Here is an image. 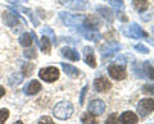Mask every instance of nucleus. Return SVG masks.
Segmentation results:
<instances>
[{"label": "nucleus", "instance_id": "58836bf2", "mask_svg": "<svg viewBox=\"0 0 154 124\" xmlns=\"http://www.w3.org/2000/svg\"><path fill=\"white\" fill-rule=\"evenodd\" d=\"M11 3H14V4H19V3H25V1H28V0H9Z\"/></svg>", "mask_w": 154, "mask_h": 124}, {"label": "nucleus", "instance_id": "b1692460", "mask_svg": "<svg viewBox=\"0 0 154 124\" xmlns=\"http://www.w3.org/2000/svg\"><path fill=\"white\" fill-rule=\"evenodd\" d=\"M96 10H98L100 14H102V16H103L108 22H110V23L113 22V12L110 10V9L105 8V7H98V8H96Z\"/></svg>", "mask_w": 154, "mask_h": 124}, {"label": "nucleus", "instance_id": "6ab92c4d", "mask_svg": "<svg viewBox=\"0 0 154 124\" xmlns=\"http://www.w3.org/2000/svg\"><path fill=\"white\" fill-rule=\"evenodd\" d=\"M16 9H19L22 13H25V14H27L28 17H30V19L32 21V23H33V26L35 27H37L38 25H40V22H38V19H37V17L35 16V13H33V10L32 9H30V8H25V7H14Z\"/></svg>", "mask_w": 154, "mask_h": 124}, {"label": "nucleus", "instance_id": "f704fd0d", "mask_svg": "<svg viewBox=\"0 0 154 124\" xmlns=\"http://www.w3.org/2000/svg\"><path fill=\"white\" fill-rule=\"evenodd\" d=\"M88 90H89V86H84V88L81 90V95H80V105H84V102H85V95H86V92H88Z\"/></svg>", "mask_w": 154, "mask_h": 124}, {"label": "nucleus", "instance_id": "a878e982", "mask_svg": "<svg viewBox=\"0 0 154 124\" xmlns=\"http://www.w3.org/2000/svg\"><path fill=\"white\" fill-rule=\"evenodd\" d=\"M143 70L144 73H145V75L148 78H150V81H153V64L152 61L149 60H145L143 63Z\"/></svg>", "mask_w": 154, "mask_h": 124}, {"label": "nucleus", "instance_id": "f8f14e48", "mask_svg": "<svg viewBox=\"0 0 154 124\" xmlns=\"http://www.w3.org/2000/svg\"><path fill=\"white\" fill-rule=\"evenodd\" d=\"M60 54L64 56L66 59H68L71 61H79L80 60V52L77 51L73 47H68V46H64L60 49Z\"/></svg>", "mask_w": 154, "mask_h": 124}, {"label": "nucleus", "instance_id": "4c0bfd02", "mask_svg": "<svg viewBox=\"0 0 154 124\" xmlns=\"http://www.w3.org/2000/svg\"><path fill=\"white\" fill-rule=\"evenodd\" d=\"M4 95H5V88H4L3 86H0V99H2Z\"/></svg>", "mask_w": 154, "mask_h": 124}, {"label": "nucleus", "instance_id": "e433bc0d", "mask_svg": "<svg viewBox=\"0 0 154 124\" xmlns=\"http://www.w3.org/2000/svg\"><path fill=\"white\" fill-rule=\"evenodd\" d=\"M117 16H118V19H121L122 22H127L128 21V18L123 14V10H118L117 12Z\"/></svg>", "mask_w": 154, "mask_h": 124}, {"label": "nucleus", "instance_id": "ea45409f", "mask_svg": "<svg viewBox=\"0 0 154 124\" xmlns=\"http://www.w3.org/2000/svg\"><path fill=\"white\" fill-rule=\"evenodd\" d=\"M13 124H23V122H21V120H18V122H16V123H13Z\"/></svg>", "mask_w": 154, "mask_h": 124}, {"label": "nucleus", "instance_id": "1a4fd4ad", "mask_svg": "<svg viewBox=\"0 0 154 124\" xmlns=\"http://www.w3.org/2000/svg\"><path fill=\"white\" fill-rule=\"evenodd\" d=\"M88 111L94 114V115H102L105 111V102L103 100H93L88 105Z\"/></svg>", "mask_w": 154, "mask_h": 124}, {"label": "nucleus", "instance_id": "9b49d317", "mask_svg": "<svg viewBox=\"0 0 154 124\" xmlns=\"http://www.w3.org/2000/svg\"><path fill=\"white\" fill-rule=\"evenodd\" d=\"M42 86L41 83L38 82V81H31V82H28L25 87H23V92H25V95H27V96H33V95H36L41 91Z\"/></svg>", "mask_w": 154, "mask_h": 124}, {"label": "nucleus", "instance_id": "dca6fc26", "mask_svg": "<svg viewBox=\"0 0 154 124\" xmlns=\"http://www.w3.org/2000/svg\"><path fill=\"white\" fill-rule=\"evenodd\" d=\"M18 18L14 16V14L11 12V10H5L3 13V22L4 25L8 26V27H14L18 25Z\"/></svg>", "mask_w": 154, "mask_h": 124}, {"label": "nucleus", "instance_id": "aec40b11", "mask_svg": "<svg viewBox=\"0 0 154 124\" xmlns=\"http://www.w3.org/2000/svg\"><path fill=\"white\" fill-rule=\"evenodd\" d=\"M38 47H40V50L44 52V54H50V49H51V41L48 39V37L42 36V39L38 41Z\"/></svg>", "mask_w": 154, "mask_h": 124}, {"label": "nucleus", "instance_id": "2f4dec72", "mask_svg": "<svg viewBox=\"0 0 154 124\" xmlns=\"http://www.w3.org/2000/svg\"><path fill=\"white\" fill-rule=\"evenodd\" d=\"M23 55H25L27 59H36L37 58V54H36L35 49H27V50H25V51H23Z\"/></svg>", "mask_w": 154, "mask_h": 124}, {"label": "nucleus", "instance_id": "72a5a7b5", "mask_svg": "<svg viewBox=\"0 0 154 124\" xmlns=\"http://www.w3.org/2000/svg\"><path fill=\"white\" fill-rule=\"evenodd\" d=\"M37 124H55V123L53 122V119H51L50 117H48V115H46V117H41Z\"/></svg>", "mask_w": 154, "mask_h": 124}, {"label": "nucleus", "instance_id": "a211bd4d", "mask_svg": "<svg viewBox=\"0 0 154 124\" xmlns=\"http://www.w3.org/2000/svg\"><path fill=\"white\" fill-rule=\"evenodd\" d=\"M60 66L63 69V72L68 75L71 78H77L80 77V70L76 68V66L71 65V64H67V63H60Z\"/></svg>", "mask_w": 154, "mask_h": 124}, {"label": "nucleus", "instance_id": "423d86ee", "mask_svg": "<svg viewBox=\"0 0 154 124\" xmlns=\"http://www.w3.org/2000/svg\"><path fill=\"white\" fill-rule=\"evenodd\" d=\"M108 73L109 75L116 81H122L127 77L126 68L121 64H110L108 66Z\"/></svg>", "mask_w": 154, "mask_h": 124}, {"label": "nucleus", "instance_id": "20e7f679", "mask_svg": "<svg viewBox=\"0 0 154 124\" xmlns=\"http://www.w3.org/2000/svg\"><path fill=\"white\" fill-rule=\"evenodd\" d=\"M59 18H60V21H63L66 26L73 27V26H79L85 19V16H82V14H72L68 12H60Z\"/></svg>", "mask_w": 154, "mask_h": 124}, {"label": "nucleus", "instance_id": "7ed1b4c3", "mask_svg": "<svg viewBox=\"0 0 154 124\" xmlns=\"http://www.w3.org/2000/svg\"><path fill=\"white\" fill-rule=\"evenodd\" d=\"M38 77L48 83H53L59 78V69L57 66H46V68L40 69Z\"/></svg>", "mask_w": 154, "mask_h": 124}, {"label": "nucleus", "instance_id": "7c9ffc66", "mask_svg": "<svg viewBox=\"0 0 154 124\" xmlns=\"http://www.w3.org/2000/svg\"><path fill=\"white\" fill-rule=\"evenodd\" d=\"M105 124H119L118 123V114L117 113H112L107 118Z\"/></svg>", "mask_w": 154, "mask_h": 124}, {"label": "nucleus", "instance_id": "f03ea898", "mask_svg": "<svg viewBox=\"0 0 154 124\" xmlns=\"http://www.w3.org/2000/svg\"><path fill=\"white\" fill-rule=\"evenodd\" d=\"M122 32H123L125 36L131 37V39H135V40H140V39H144V37H149L148 33L144 31L137 23H131L128 27L122 28Z\"/></svg>", "mask_w": 154, "mask_h": 124}, {"label": "nucleus", "instance_id": "c9c22d12", "mask_svg": "<svg viewBox=\"0 0 154 124\" xmlns=\"http://www.w3.org/2000/svg\"><path fill=\"white\" fill-rule=\"evenodd\" d=\"M143 92L144 93H153V84H145L143 87Z\"/></svg>", "mask_w": 154, "mask_h": 124}, {"label": "nucleus", "instance_id": "ddd939ff", "mask_svg": "<svg viewBox=\"0 0 154 124\" xmlns=\"http://www.w3.org/2000/svg\"><path fill=\"white\" fill-rule=\"evenodd\" d=\"M94 87L98 92H105V91H108V90L112 88V83L109 82L108 78L100 77V78H96L94 81Z\"/></svg>", "mask_w": 154, "mask_h": 124}, {"label": "nucleus", "instance_id": "412c9836", "mask_svg": "<svg viewBox=\"0 0 154 124\" xmlns=\"http://www.w3.org/2000/svg\"><path fill=\"white\" fill-rule=\"evenodd\" d=\"M19 45L23 46V47H28L31 46L32 44V37H31V33L30 32H23L21 36H19Z\"/></svg>", "mask_w": 154, "mask_h": 124}, {"label": "nucleus", "instance_id": "f257e3e1", "mask_svg": "<svg viewBox=\"0 0 154 124\" xmlns=\"http://www.w3.org/2000/svg\"><path fill=\"white\" fill-rule=\"evenodd\" d=\"M75 108L69 101H60L58 102L53 109V115L59 120H67L73 115Z\"/></svg>", "mask_w": 154, "mask_h": 124}, {"label": "nucleus", "instance_id": "0eeeda50", "mask_svg": "<svg viewBox=\"0 0 154 124\" xmlns=\"http://www.w3.org/2000/svg\"><path fill=\"white\" fill-rule=\"evenodd\" d=\"M122 49V46L118 44V42L116 41H109V42H105V44L100 47V52H102L103 58H105V56H110L112 54H114V52H117Z\"/></svg>", "mask_w": 154, "mask_h": 124}, {"label": "nucleus", "instance_id": "393cba45", "mask_svg": "<svg viewBox=\"0 0 154 124\" xmlns=\"http://www.w3.org/2000/svg\"><path fill=\"white\" fill-rule=\"evenodd\" d=\"M23 78H25L23 73H21V72L13 73L11 77H9V84H11V86H17V84L21 83V82H23Z\"/></svg>", "mask_w": 154, "mask_h": 124}, {"label": "nucleus", "instance_id": "473e14b6", "mask_svg": "<svg viewBox=\"0 0 154 124\" xmlns=\"http://www.w3.org/2000/svg\"><path fill=\"white\" fill-rule=\"evenodd\" d=\"M135 50H137L139 52H141V54H148V52H150V50L148 49L145 45L143 44H136L135 45Z\"/></svg>", "mask_w": 154, "mask_h": 124}, {"label": "nucleus", "instance_id": "6e6552de", "mask_svg": "<svg viewBox=\"0 0 154 124\" xmlns=\"http://www.w3.org/2000/svg\"><path fill=\"white\" fill-rule=\"evenodd\" d=\"M62 5L73 10H84L88 7V0H58Z\"/></svg>", "mask_w": 154, "mask_h": 124}, {"label": "nucleus", "instance_id": "c85d7f7f", "mask_svg": "<svg viewBox=\"0 0 154 124\" xmlns=\"http://www.w3.org/2000/svg\"><path fill=\"white\" fill-rule=\"evenodd\" d=\"M110 5H112L116 10H123L125 8V4H123V0H109Z\"/></svg>", "mask_w": 154, "mask_h": 124}, {"label": "nucleus", "instance_id": "bb28decb", "mask_svg": "<svg viewBox=\"0 0 154 124\" xmlns=\"http://www.w3.org/2000/svg\"><path fill=\"white\" fill-rule=\"evenodd\" d=\"M81 122L84 124H98L95 115L91 113H84L82 117H81Z\"/></svg>", "mask_w": 154, "mask_h": 124}, {"label": "nucleus", "instance_id": "39448f33", "mask_svg": "<svg viewBox=\"0 0 154 124\" xmlns=\"http://www.w3.org/2000/svg\"><path fill=\"white\" fill-rule=\"evenodd\" d=\"M154 110V100L153 99H141L140 101H139L137 104V113L139 115L145 118L148 115H150V114L153 113Z\"/></svg>", "mask_w": 154, "mask_h": 124}, {"label": "nucleus", "instance_id": "cd10ccee", "mask_svg": "<svg viewBox=\"0 0 154 124\" xmlns=\"http://www.w3.org/2000/svg\"><path fill=\"white\" fill-rule=\"evenodd\" d=\"M33 69H35V65L32 63H27L26 61V64H23V75L25 77H30L33 73Z\"/></svg>", "mask_w": 154, "mask_h": 124}, {"label": "nucleus", "instance_id": "5701e85b", "mask_svg": "<svg viewBox=\"0 0 154 124\" xmlns=\"http://www.w3.org/2000/svg\"><path fill=\"white\" fill-rule=\"evenodd\" d=\"M132 4L139 13H144L145 10H148V8H149L148 0H132Z\"/></svg>", "mask_w": 154, "mask_h": 124}, {"label": "nucleus", "instance_id": "2eb2a0df", "mask_svg": "<svg viewBox=\"0 0 154 124\" xmlns=\"http://www.w3.org/2000/svg\"><path fill=\"white\" fill-rule=\"evenodd\" d=\"M84 56H85V63L89 66H91V68H95L96 66V58H95L93 47H90V46L84 47Z\"/></svg>", "mask_w": 154, "mask_h": 124}, {"label": "nucleus", "instance_id": "4be33fe9", "mask_svg": "<svg viewBox=\"0 0 154 124\" xmlns=\"http://www.w3.org/2000/svg\"><path fill=\"white\" fill-rule=\"evenodd\" d=\"M41 33H42V36H45V37H48L49 40H51V42L54 44L55 46L58 45V40H57V36L54 35V31L51 30L50 27H42V30H41Z\"/></svg>", "mask_w": 154, "mask_h": 124}, {"label": "nucleus", "instance_id": "9d476101", "mask_svg": "<svg viewBox=\"0 0 154 124\" xmlns=\"http://www.w3.org/2000/svg\"><path fill=\"white\" fill-rule=\"evenodd\" d=\"M77 32H79L80 35H82L85 39L90 40V41H99V40L103 39V36L100 35L98 31H90V30H88L86 27L77 26Z\"/></svg>", "mask_w": 154, "mask_h": 124}, {"label": "nucleus", "instance_id": "4468645a", "mask_svg": "<svg viewBox=\"0 0 154 124\" xmlns=\"http://www.w3.org/2000/svg\"><path fill=\"white\" fill-rule=\"evenodd\" d=\"M84 25L90 31H98L100 28V26H102V22H100L99 18H96L95 16H89V17H85Z\"/></svg>", "mask_w": 154, "mask_h": 124}, {"label": "nucleus", "instance_id": "f3484780", "mask_svg": "<svg viewBox=\"0 0 154 124\" xmlns=\"http://www.w3.org/2000/svg\"><path fill=\"white\" fill-rule=\"evenodd\" d=\"M119 120L123 124H136L139 118L134 111H125V113H122V115L119 117Z\"/></svg>", "mask_w": 154, "mask_h": 124}, {"label": "nucleus", "instance_id": "c756f323", "mask_svg": "<svg viewBox=\"0 0 154 124\" xmlns=\"http://www.w3.org/2000/svg\"><path fill=\"white\" fill-rule=\"evenodd\" d=\"M9 118V110L5 108L0 109V124H5L7 119Z\"/></svg>", "mask_w": 154, "mask_h": 124}]
</instances>
